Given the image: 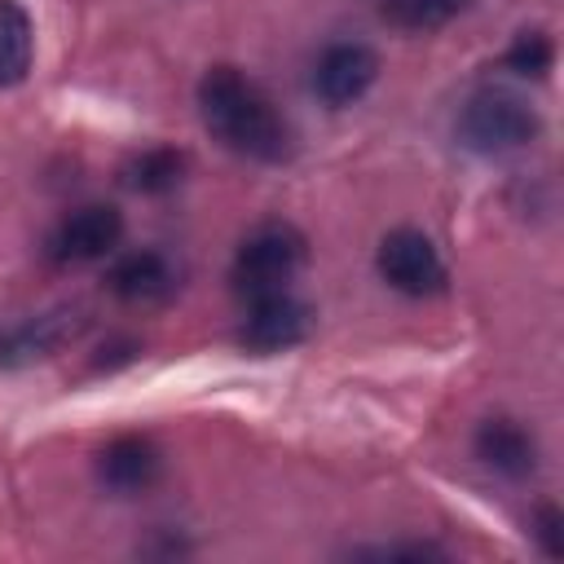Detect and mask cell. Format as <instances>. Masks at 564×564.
I'll list each match as a JSON object with an SVG mask.
<instances>
[{"label": "cell", "mask_w": 564, "mask_h": 564, "mask_svg": "<svg viewBox=\"0 0 564 564\" xmlns=\"http://www.w3.org/2000/svg\"><path fill=\"white\" fill-rule=\"evenodd\" d=\"M198 115L203 128L234 154L278 163L291 150V128L278 101L238 66H212L198 84Z\"/></svg>", "instance_id": "1"}, {"label": "cell", "mask_w": 564, "mask_h": 564, "mask_svg": "<svg viewBox=\"0 0 564 564\" xmlns=\"http://www.w3.org/2000/svg\"><path fill=\"white\" fill-rule=\"evenodd\" d=\"M476 458L485 467H494L498 476L520 480L538 467V441L516 419H485L480 432H476Z\"/></svg>", "instance_id": "9"}, {"label": "cell", "mask_w": 564, "mask_h": 564, "mask_svg": "<svg viewBox=\"0 0 564 564\" xmlns=\"http://www.w3.org/2000/svg\"><path fill=\"white\" fill-rule=\"evenodd\" d=\"M379 79V53L361 40H339L330 48H322L317 66H313V93L326 106H352L370 93V84Z\"/></svg>", "instance_id": "6"}, {"label": "cell", "mask_w": 564, "mask_h": 564, "mask_svg": "<svg viewBox=\"0 0 564 564\" xmlns=\"http://www.w3.org/2000/svg\"><path fill=\"white\" fill-rule=\"evenodd\" d=\"M308 326H313V313L304 300H295L291 291H269L251 300L242 322V344L256 352H282V348H295L308 335Z\"/></svg>", "instance_id": "7"}, {"label": "cell", "mask_w": 564, "mask_h": 564, "mask_svg": "<svg viewBox=\"0 0 564 564\" xmlns=\"http://www.w3.org/2000/svg\"><path fill=\"white\" fill-rule=\"evenodd\" d=\"M560 524H564V520H560V507H551V502H546V507L538 511V520H533V533H538V542H542L546 555H560V551H564Z\"/></svg>", "instance_id": "16"}, {"label": "cell", "mask_w": 564, "mask_h": 564, "mask_svg": "<svg viewBox=\"0 0 564 564\" xmlns=\"http://www.w3.org/2000/svg\"><path fill=\"white\" fill-rule=\"evenodd\" d=\"M300 264H304V234L282 220H269L242 238V247L234 256V286L247 300L286 291V282L300 273Z\"/></svg>", "instance_id": "3"}, {"label": "cell", "mask_w": 564, "mask_h": 564, "mask_svg": "<svg viewBox=\"0 0 564 564\" xmlns=\"http://www.w3.org/2000/svg\"><path fill=\"white\" fill-rule=\"evenodd\" d=\"M538 115L524 97L507 88H480L458 110V137L476 154H511L538 137Z\"/></svg>", "instance_id": "2"}, {"label": "cell", "mask_w": 564, "mask_h": 564, "mask_svg": "<svg viewBox=\"0 0 564 564\" xmlns=\"http://www.w3.org/2000/svg\"><path fill=\"white\" fill-rule=\"evenodd\" d=\"M163 471V454L150 436H115L101 454H97V480L115 494H141L159 480Z\"/></svg>", "instance_id": "8"}, {"label": "cell", "mask_w": 564, "mask_h": 564, "mask_svg": "<svg viewBox=\"0 0 564 564\" xmlns=\"http://www.w3.org/2000/svg\"><path fill=\"white\" fill-rule=\"evenodd\" d=\"M119 238H123V216L110 203H88L53 229L48 256L57 264H93V260H106L119 247Z\"/></svg>", "instance_id": "5"}, {"label": "cell", "mask_w": 564, "mask_h": 564, "mask_svg": "<svg viewBox=\"0 0 564 564\" xmlns=\"http://www.w3.org/2000/svg\"><path fill=\"white\" fill-rule=\"evenodd\" d=\"M471 0H379V13L397 31H436L454 22Z\"/></svg>", "instance_id": "14"}, {"label": "cell", "mask_w": 564, "mask_h": 564, "mask_svg": "<svg viewBox=\"0 0 564 564\" xmlns=\"http://www.w3.org/2000/svg\"><path fill=\"white\" fill-rule=\"evenodd\" d=\"M375 264H379V278L392 291L414 295V300L436 295L445 286V260H441L436 242L423 229H392V234H383Z\"/></svg>", "instance_id": "4"}, {"label": "cell", "mask_w": 564, "mask_h": 564, "mask_svg": "<svg viewBox=\"0 0 564 564\" xmlns=\"http://www.w3.org/2000/svg\"><path fill=\"white\" fill-rule=\"evenodd\" d=\"M181 172H185V154H181V150H172V145H150V150H141V154L128 159L123 185L137 189V194H167V189H176Z\"/></svg>", "instance_id": "13"}, {"label": "cell", "mask_w": 564, "mask_h": 564, "mask_svg": "<svg viewBox=\"0 0 564 564\" xmlns=\"http://www.w3.org/2000/svg\"><path fill=\"white\" fill-rule=\"evenodd\" d=\"M502 62H507V70H516V75H546L551 62H555V44H551L546 31H520V35L511 40V48H507Z\"/></svg>", "instance_id": "15"}, {"label": "cell", "mask_w": 564, "mask_h": 564, "mask_svg": "<svg viewBox=\"0 0 564 564\" xmlns=\"http://www.w3.org/2000/svg\"><path fill=\"white\" fill-rule=\"evenodd\" d=\"M31 53H35V35H31L26 9L18 0H0V88H13L26 79Z\"/></svg>", "instance_id": "11"}, {"label": "cell", "mask_w": 564, "mask_h": 564, "mask_svg": "<svg viewBox=\"0 0 564 564\" xmlns=\"http://www.w3.org/2000/svg\"><path fill=\"white\" fill-rule=\"evenodd\" d=\"M106 286L128 304H150L172 291V264L159 251H128L110 264Z\"/></svg>", "instance_id": "10"}, {"label": "cell", "mask_w": 564, "mask_h": 564, "mask_svg": "<svg viewBox=\"0 0 564 564\" xmlns=\"http://www.w3.org/2000/svg\"><path fill=\"white\" fill-rule=\"evenodd\" d=\"M70 330H75V322H66L62 313H57V317L22 322V326H13V330L0 335V366H18V361H31V357H44V352L57 348Z\"/></svg>", "instance_id": "12"}]
</instances>
